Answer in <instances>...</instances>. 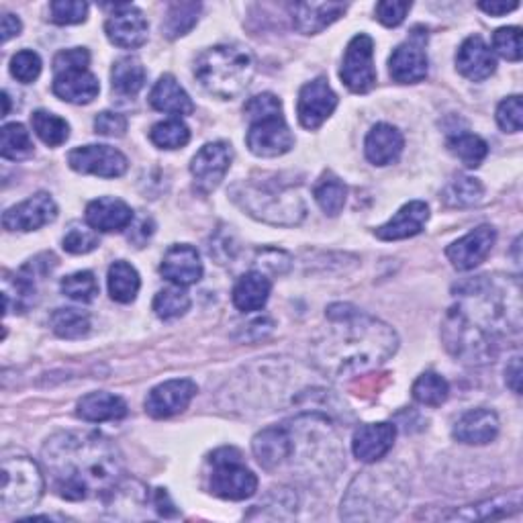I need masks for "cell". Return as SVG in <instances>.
Listing matches in <instances>:
<instances>
[{
	"label": "cell",
	"instance_id": "6da1fadb",
	"mask_svg": "<svg viewBox=\"0 0 523 523\" xmlns=\"http://www.w3.org/2000/svg\"><path fill=\"white\" fill-rule=\"evenodd\" d=\"M521 327L519 287L479 276L460 289L458 303L448 311L442 336L448 350L468 364L495 358L499 338Z\"/></svg>",
	"mask_w": 523,
	"mask_h": 523
},
{
	"label": "cell",
	"instance_id": "7a4b0ae2",
	"mask_svg": "<svg viewBox=\"0 0 523 523\" xmlns=\"http://www.w3.org/2000/svg\"><path fill=\"white\" fill-rule=\"evenodd\" d=\"M41 460L54 489L68 501L113 493L123 472L119 450L97 432H60L45 442Z\"/></svg>",
	"mask_w": 523,
	"mask_h": 523
},
{
	"label": "cell",
	"instance_id": "3957f363",
	"mask_svg": "<svg viewBox=\"0 0 523 523\" xmlns=\"http://www.w3.org/2000/svg\"><path fill=\"white\" fill-rule=\"evenodd\" d=\"M399 348L395 329L352 305L327 309V331L317 342L315 360L331 376H348L378 368Z\"/></svg>",
	"mask_w": 523,
	"mask_h": 523
},
{
	"label": "cell",
	"instance_id": "277c9868",
	"mask_svg": "<svg viewBox=\"0 0 523 523\" xmlns=\"http://www.w3.org/2000/svg\"><path fill=\"white\" fill-rule=\"evenodd\" d=\"M256 74V58L244 45H215L203 52L195 64L201 86L217 99H235Z\"/></svg>",
	"mask_w": 523,
	"mask_h": 523
},
{
	"label": "cell",
	"instance_id": "5b68a950",
	"mask_svg": "<svg viewBox=\"0 0 523 523\" xmlns=\"http://www.w3.org/2000/svg\"><path fill=\"white\" fill-rule=\"evenodd\" d=\"M246 117L250 119L248 148L260 158H278L289 154L295 146V135L282 117V103L270 92L258 94L246 103Z\"/></svg>",
	"mask_w": 523,
	"mask_h": 523
},
{
	"label": "cell",
	"instance_id": "8992f818",
	"mask_svg": "<svg viewBox=\"0 0 523 523\" xmlns=\"http://www.w3.org/2000/svg\"><path fill=\"white\" fill-rule=\"evenodd\" d=\"M405 491L397 487L389 472H362V477L354 481L348 491L346 501L342 503V517L346 519H364L366 509L372 511V519H383L380 509L387 511V517H395L401 511Z\"/></svg>",
	"mask_w": 523,
	"mask_h": 523
},
{
	"label": "cell",
	"instance_id": "52a82bcc",
	"mask_svg": "<svg viewBox=\"0 0 523 523\" xmlns=\"http://www.w3.org/2000/svg\"><path fill=\"white\" fill-rule=\"evenodd\" d=\"M233 199L252 217L272 225H297L305 217L303 199L289 188L242 184L233 188Z\"/></svg>",
	"mask_w": 523,
	"mask_h": 523
},
{
	"label": "cell",
	"instance_id": "ba28073f",
	"mask_svg": "<svg viewBox=\"0 0 523 523\" xmlns=\"http://www.w3.org/2000/svg\"><path fill=\"white\" fill-rule=\"evenodd\" d=\"M43 474L35 460L19 452H5L0 466V503L7 513L33 509L43 495Z\"/></svg>",
	"mask_w": 523,
	"mask_h": 523
},
{
	"label": "cell",
	"instance_id": "9c48e42d",
	"mask_svg": "<svg viewBox=\"0 0 523 523\" xmlns=\"http://www.w3.org/2000/svg\"><path fill=\"white\" fill-rule=\"evenodd\" d=\"M211 493L227 501H244L256 495L258 477L242 464V454L235 448H221L211 456Z\"/></svg>",
	"mask_w": 523,
	"mask_h": 523
},
{
	"label": "cell",
	"instance_id": "30bf717a",
	"mask_svg": "<svg viewBox=\"0 0 523 523\" xmlns=\"http://www.w3.org/2000/svg\"><path fill=\"white\" fill-rule=\"evenodd\" d=\"M342 82L356 94H366L376 84L374 41L366 33L356 35L350 43L342 64Z\"/></svg>",
	"mask_w": 523,
	"mask_h": 523
},
{
	"label": "cell",
	"instance_id": "8fae6325",
	"mask_svg": "<svg viewBox=\"0 0 523 523\" xmlns=\"http://www.w3.org/2000/svg\"><path fill=\"white\" fill-rule=\"evenodd\" d=\"M233 152L223 141H215V144H207L199 150V154L193 158L190 164V172L195 178V188L201 195H209L223 182L225 174L231 168Z\"/></svg>",
	"mask_w": 523,
	"mask_h": 523
},
{
	"label": "cell",
	"instance_id": "7c38bea8",
	"mask_svg": "<svg viewBox=\"0 0 523 523\" xmlns=\"http://www.w3.org/2000/svg\"><path fill=\"white\" fill-rule=\"evenodd\" d=\"M338 107V94L331 90L325 78L307 82L299 92L297 115L305 129H319Z\"/></svg>",
	"mask_w": 523,
	"mask_h": 523
},
{
	"label": "cell",
	"instance_id": "4fadbf2b",
	"mask_svg": "<svg viewBox=\"0 0 523 523\" xmlns=\"http://www.w3.org/2000/svg\"><path fill=\"white\" fill-rule=\"evenodd\" d=\"M68 164L80 174L119 178L127 172V158L111 146H84L68 154Z\"/></svg>",
	"mask_w": 523,
	"mask_h": 523
},
{
	"label": "cell",
	"instance_id": "5bb4252c",
	"mask_svg": "<svg viewBox=\"0 0 523 523\" xmlns=\"http://www.w3.org/2000/svg\"><path fill=\"white\" fill-rule=\"evenodd\" d=\"M199 389L188 378L166 380V383L154 387L146 399V411L154 419H168L176 413H182L190 401L197 397Z\"/></svg>",
	"mask_w": 523,
	"mask_h": 523
},
{
	"label": "cell",
	"instance_id": "9a60e30c",
	"mask_svg": "<svg viewBox=\"0 0 523 523\" xmlns=\"http://www.w3.org/2000/svg\"><path fill=\"white\" fill-rule=\"evenodd\" d=\"M497 240V233L491 225H481L477 229H472L470 233H466L464 237H460L458 242H454L448 250L446 256L452 262V266L456 270H472L477 268L479 264H483L487 260V256L491 254L493 246Z\"/></svg>",
	"mask_w": 523,
	"mask_h": 523
},
{
	"label": "cell",
	"instance_id": "2e32d148",
	"mask_svg": "<svg viewBox=\"0 0 523 523\" xmlns=\"http://www.w3.org/2000/svg\"><path fill=\"white\" fill-rule=\"evenodd\" d=\"M58 217V205L47 193H37L27 201L11 207L3 215V225L9 231H35Z\"/></svg>",
	"mask_w": 523,
	"mask_h": 523
},
{
	"label": "cell",
	"instance_id": "e0dca14e",
	"mask_svg": "<svg viewBox=\"0 0 523 523\" xmlns=\"http://www.w3.org/2000/svg\"><path fill=\"white\" fill-rule=\"evenodd\" d=\"M105 31L113 45L125 47V50H135L148 41V21L144 13L131 5L115 7V13L107 19Z\"/></svg>",
	"mask_w": 523,
	"mask_h": 523
},
{
	"label": "cell",
	"instance_id": "ac0fdd59",
	"mask_svg": "<svg viewBox=\"0 0 523 523\" xmlns=\"http://www.w3.org/2000/svg\"><path fill=\"white\" fill-rule=\"evenodd\" d=\"M397 427L393 423H368L356 430L352 438V452L360 462L372 464L383 460L395 444Z\"/></svg>",
	"mask_w": 523,
	"mask_h": 523
},
{
	"label": "cell",
	"instance_id": "d6986e66",
	"mask_svg": "<svg viewBox=\"0 0 523 523\" xmlns=\"http://www.w3.org/2000/svg\"><path fill=\"white\" fill-rule=\"evenodd\" d=\"M252 450L262 468L274 470L295 454V438L287 427H266L254 438Z\"/></svg>",
	"mask_w": 523,
	"mask_h": 523
},
{
	"label": "cell",
	"instance_id": "ffe728a7",
	"mask_svg": "<svg viewBox=\"0 0 523 523\" xmlns=\"http://www.w3.org/2000/svg\"><path fill=\"white\" fill-rule=\"evenodd\" d=\"M56 97L72 105H88L99 97V78L84 68L56 72L54 76Z\"/></svg>",
	"mask_w": 523,
	"mask_h": 523
},
{
	"label": "cell",
	"instance_id": "44dd1931",
	"mask_svg": "<svg viewBox=\"0 0 523 523\" xmlns=\"http://www.w3.org/2000/svg\"><path fill=\"white\" fill-rule=\"evenodd\" d=\"M160 272L164 274V278L178 284V287H188V284H195L201 280L203 262L197 248L180 244V246H172L166 252Z\"/></svg>",
	"mask_w": 523,
	"mask_h": 523
},
{
	"label": "cell",
	"instance_id": "7402d4cb",
	"mask_svg": "<svg viewBox=\"0 0 523 523\" xmlns=\"http://www.w3.org/2000/svg\"><path fill=\"white\" fill-rule=\"evenodd\" d=\"M456 68L462 76H466L472 82L487 80L495 68V56L489 50V45L483 41V37L472 35L468 37L456 54Z\"/></svg>",
	"mask_w": 523,
	"mask_h": 523
},
{
	"label": "cell",
	"instance_id": "603a6c76",
	"mask_svg": "<svg viewBox=\"0 0 523 523\" xmlns=\"http://www.w3.org/2000/svg\"><path fill=\"white\" fill-rule=\"evenodd\" d=\"M427 219H430V207L423 201H411L405 207H401L391 221L376 227L374 235L383 242L407 240V237H413L423 231Z\"/></svg>",
	"mask_w": 523,
	"mask_h": 523
},
{
	"label": "cell",
	"instance_id": "cb8c5ba5",
	"mask_svg": "<svg viewBox=\"0 0 523 523\" xmlns=\"http://www.w3.org/2000/svg\"><path fill=\"white\" fill-rule=\"evenodd\" d=\"M389 72L399 84H415L427 76V56L423 43L413 35L411 41L401 43L389 60Z\"/></svg>",
	"mask_w": 523,
	"mask_h": 523
},
{
	"label": "cell",
	"instance_id": "d4e9b609",
	"mask_svg": "<svg viewBox=\"0 0 523 523\" xmlns=\"http://www.w3.org/2000/svg\"><path fill=\"white\" fill-rule=\"evenodd\" d=\"M499 434V417L491 409H472L454 425V438L468 446H485Z\"/></svg>",
	"mask_w": 523,
	"mask_h": 523
},
{
	"label": "cell",
	"instance_id": "484cf974",
	"mask_svg": "<svg viewBox=\"0 0 523 523\" xmlns=\"http://www.w3.org/2000/svg\"><path fill=\"white\" fill-rule=\"evenodd\" d=\"M405 148V139L403 133L389 125V123H378L374 125L364 141V152L366 158L374 166H389L399 160L401 152Z\"/></svg>",
	"mask_w": 523,
	"mask_h": 523
},
{
	"label": "cell",
	"instance_id": "4316f807",
	"mask_svg": "<svg viewBox=\"0 0 523 523\" xmlns=\"http://www.w3.org/2000/svg\"><path fill=\"white\" fill-rule=\"evenodd\" d=\"M133 217V209L125 201L113 197H101L86 207V223L105 233L127 229L133 223Z\"/></svg>",
	"mask_w": 523,
	"mask_h": 523
},
{
	"label": "cell",
	"instance_id": "83f0119b",
	"mask_svg": "<svg viewBox=\"0 0 523 523\" xmlns=\"http://www.w3.org/2000/svg\"><path fill=\"white\" fill-rule=\"evenodd\" d=\"M346 11H348V5H344V3H297V5H291L293 23L305 35L321 33L331 23H336Z\"/></svg>",
	"mask_w": 523,
	"mask_h": 523
},
{
	"label": "cell",
	"instance_id": "f1b7e54d",
	"mask_svg": "<svg viewBox=\"0 0 523 523\" xmlns=\"http://www.w3.org/2000/svg\"><path fill=\"white\" fill-rule=\"evenodd\" d=\"M37 287H35V268L31 264L23 266L19 272H5L3 276V299H5V315L17 311L25 313L35 303Z\"/></svg>",
	"mask_w": 523,
	"mask_h": 523
},
{
	"label": "cell",
	"instance_id": "f546056e",
	"mask_svg": "<svg viewBox=\"0 0 523 523\" xmlns=\"http://www.w3.org/2000/svg\"><path fill=\"white\" fill-rule=\"evenodd\" d=\"M150 105L156 111L168 115H190L195 111L193 99L188 97V92L170 74H164L152 88Z\"/></svg>",
	"mask_w": 523,
	"mask_h": 523
},
{
	"label": "cell",
	"instance_id": "4dcf8cb0",
	"mask_svg": "<svg viewBox=\"0 0 523 523\" xmlns=\"http://www.w3.org/2000/svg\"><path fill=\"white\" fill-rule=\"evenodd\" d=\"M270 291H272V282L266 274L248 272L237 280V284L233 287V305L244 313L260 311L268 303Z\"/></svg>",
	"mask_w": 523,
	"mask_h": 523
},
{
	"label": "cell",
	"instance_id": "1f68e13d",
	"mask_svg": "<svg viewBox=\"0 0 523 523\" xmlns=\"http://www.w3.org/2000/svg\"><path fill=\"white\" fill-rule=\"evenodd\" d=\"M78 415L90 423L117 421L127 415V403L111 393H90L78 401Z\"/></svg>",
	"mask_w": 523,
	"mask_h": 523
},
{
	"label": "cell",
	"instance_id": "d6a6232c",
	"mask_svg": "<svg viewBox=\"0 0 523 523\" xmlns=\"http://www.w3.org/2000/svg\"><path fill=\"white\" fill-rule=\"evenodd\" d=\"M519 505H521V495L515 489L513 495H503V497H495V499L483 501L479 505L464 507V509L456 511L454 515H448V519H462V521L501 519V517H507V515L519 511Z\"/></svg>",
	"mask_w": 523,
	"mask_h": 523
},
{
	"label": "cell",
	"instance_id": "836d02e7",
	"mask_svg": "<svg viewBox=\"0 0 523 523\" xmlns=\"http://www.w3.org/2000/svg\"><path fill=\"white\" fill-rule=\"evenodd\" d=\"M111 82L119 97H135L146 86V68L137 58H121L113 66Z\"/></svg>",
	"mask_w": 523,
	"mask_h": 523
},
{
	"label": "cell",
	"instance_id": "e575fe53",
	"mask_svg": "<svg viewBox=\"0 0 523 523\" xmlns=\"http://www.w3.org/2000/svg\"><path fill=\"white\" fill-rule=\"evenodd\" d=\"M313 197L325 215L336 217L346 205L348 188L336 174L325 172L313 188Z\"/></svg>",
	"mask_w": 523,
	"mask_h": 523
},
{
	"label": "cell",
	"instance_id": "d590c367",
	"mask_svg": "<svg viewBox=\"0 0 523 523\" xmlns=\"http://www.w3.org/2000/svg\"><path fill=\"white\" fill-rule=\"evenodd\" d=\"M141 287V280L137 270L119 260L109 268V295L117 303H131L135 301Z\"/></svg>",
	"mask_w": 523,
	"mask_h": 523
},
{
	"label": "cell",
	"instance_id": "8d00e7d4",
	"mask_svg": "<svg viewBox=\"0 0 523 523\" xmlns=\"http://www.w3.org/2000/svg\"><path fill=\"white\" fill-rule=\"evenodd\" d=\"M31 125H33V131L37 133V137L50 148H58V146L66 144L70 137V125L66 123V119H62L50 111H43V109L35 111L31 117Z\"/></svg>",
	"mask_w": 523,
	"mask_h": 523
},
{
	"label": "cell",
	"instance_id": "74e56055",
	"mask_svg": "<svg viewBox=\"0 0 523 523\" xmlns=\"http://www.w3.org/2000/svg\"><path fill=\"white\" fill-rule=\"evenodd\" d=\"M448 150L468 168H479L489 154L487 141L472 133H458V135L450 137Z\"/></svg>",
	"mask_w": 523,
	"mask_h": 523
},
{
	"label": "cell",
	"instance_id": "f35d334b",
	"mask_svg": "<svg viewBox=\"0 0 523 523\" xmlns=\"http://www.w3.org/2000/svg\"><path fill=\"white\" fill-rule=\"evenodd\" d=\"M201 5L199 3H174L168 7L166 19L162 23V33L168 39H178L193 29L199 21Z\"/></svg>",
	"mask_w": 523,
	"mask_h": 523
},
{
	"label": "cell",
	"instance_id": "ab89813d",
	"mask_svg": "<svg viewBox=\"0 0 523 523\" xmlns=\"http://www.w3.org/2000/svg\"><path fill=\"white\" fill-rule=\"evenodd\" d=\"M450 395L448 380L436 372H423L413 385V399L427 407H440Z\"/></svg>",
	"mask_w": 523,
	"mask_h": 523
},
{
	"label": "cell",
	"instance_id": "60d3db41",
	"mask_svg": "<svg viewBox=\"0 0 523 523\" xmlns=\"http://www.w3.org/2000/svg\"><path fill=\"white\" fill-rule=\"evenodd\" d=\"M483 193V184L477 178L458 176L446 186L442 199L448 207H472L481 203Z\"/></svg>",
	"mask_w": 523,
	"mask_h": 523
},
{
	"label": "cell",
	"instance_id": "b9f144b4",
	"mask_svg": "<svg viewBox=\"0 0 523 523\" xmlns=\"http://www.w3.org/2000/svg\"><path fill=\"white\" fill-rule=\"evenodd\" d=\"M52 329L64 340H80L90 331V315L80 309H58L52 315Z\"/></svg>",
	"mask_w": 523,
	"mask_h": 523
},
{
	"label": "cell",
	"instance_id": "7bdbcfd3",
	"mask_svg": "<svg viewBox=\"0 0 523 523\" xmlns=\"http://www.w3.org/2000/svg\"><path fill=\"white\" fill-rule=\"evenodd\" d=\"M33 141L29 131L21 123H7L3 127V144H0V154L5 160H25L33 154Z\"/></svg>",
	"mask_w": 523,
	"mask_h": 523
},
{
	"label": "cell",
	"instance_id": "ee69618b",
	"mask_svg": "<svg viewBox=\"0 0 523 523\" xmlns=\"http://www.w3.org/2000/svg\"><path fill=\"white\" fill-rule=\"evenodd\" d=\"M150 139L162 150H180L190 141V129L180 119H168L152 127Z\"/></svg>",
	"mask_w": 523,
	"mask_h": 523
},
{
	"label": "cell",
	"instance_id": "f6af8a7d",
	"mask_svg": "<svg viewBox=\"0 0 523 523\" xmlns=\"http://www.w3.org/2000/svg\"><path fill=\"white\" fill-rule=\"evenodd\" d=\"M190 309V297L184 287H168L160 291L154 299V311L160 319H176Z\"/></svg>",
	"mask_w": 523,
	"mask_h": 523
},
{
	"label": "cell",
	"instance_id": "bcb514c9",
	"mask_svg": "<svg viewBox=\"0 0 523 523\" xmlns=\"http://www.w3.org/2000/svg\"><path fill=\"white\" fill-rule=\"evenodd\" d=\"M62 293L78 303H90L99 295V282L92 272H74L62 280Z\"/></svg>",
	"mask_w": 523,
	"mask_h": 523
},
{
	"label": "cell",
	"instance_id": "7dc6e473",
	"mask_svg": "<svg viewBox=\"0 0 523 523\" xmlns=\"http://www.w3.org/2000/svg\"><path fill=\"white\" fill-rule=\"evenodd\" d=\"M493 47L495 52L509 60V62H519L521 60V29L519 27H503L495 33L493 37Z\"/></svg>",
	"mask_w": 523,
	"mask_h": 523
},
{
	"label": "cell",
	"instance_id": "c3c4849f",
	"mask_svg": "<svg viewBox=\"0 0 523 523\" xmlns=\"http://www.w3.org/2000/svg\"><path fill=\"white\" fill-rule=\"evenodd\" d=\"M497 123L505 133H519L521 123H523V105L519 94H513V97L501 101L497 107Z\"/></svg>",
	"mask_w": 523,
	"mask_h": 523
},
{
	"label": "cell",
	"instance_id": "681fc988",
	"mask_svg": "<svg viewBox=\"0 0 523 523\" xmlns=\"http://www.w3.org/2000/svg\"><path fill=\"white\" fill-rule=\"evenodd\" d=\"M11 74L23 84L37 80L41 74V58L31 50L17 52L11 60Z\"/></svg>",
	"mask_w": 523,
	"mask_h": 523
},
{
	"label": "cell",
	"instance_id": "f907efd6",
	"mask_svg": "<svg viewBox=\"0 0 523 523\" xmlns=\"http://www.w3.org/2000/svg\"><path fill=\"white\" fill-rule=\"evenodd\" d=\"M52 21L58 25H76L86 21L88 15V5L86 3H76V0H56L50 5Z\"/></svg>",
	"mask_w": 523,
	"mask_h": 523
},
{
	"label": "cell",
	"instance_id": "816d5d0a",
	"mask_svg": "<svg viewBox=\"0 0 523 523\" xmlns=\"http://www.w3.org/2000/svg\"><path fill=\"white\" fill-rule=\"evenodd\" d=\"M97 246H99V235L90 229L74 227L64 237V250L70 254H88Z\"/></svg>",
	"mask_w": 523,
	"mask_h": 523
},
{
	"label": "cell",
	"instance_id": "f5cc1de1",
	"mask_svg": "<svg viewBox=\"0 0 523 523\" xmlns=\"http://www.w3.org/2000/svg\"><path fill=\"white\" fill-rule=\"evenodd\" d=\"M411 11V3H397V0H383V3L376 5V19L387 25V27H397L405 21L407 13Z\"/></svg>",
	"mask_w": 523,
	"mask_h": 523
},
{
	"label": "cell",
	"instance_id": "db71d44e",
	"mask_svg": "<svg viewBox=\"0 0 523 523\" xmlns=\"http://www.w3.org/2000/svg\"><path fill=\"white\" fill-rule=\"evenodd\" d=\"M94 129L105 137H123L127 131V119L113 111H103L94 119Z\"/></svg>",
	"mask_w": 523,
	"mask_h": 523
},
{
	"label": "cell",
	"instance_id": "11a10c76",
	"mask_svg": "<svg viewBox=\"0 0 523 523\" xmlns=\"http://www.w3.org/2000/svg\"><path fill=\"white\" fill-rule=\"evenodd\" d=\"M88 64H90V54L84 50V47H72V50H64L54 58V74L64 70H76V68L88 70Z\"/></svg>",
	"mask_w": 523,
	"mask_h": 523
},
{
	"label": "cell",
	"instance_id": "9f6ffc18",
	"mask_svg": "<svg viewBox=\"0 0 523 523\" xmlns=\"http://www.w3.org/2000/svg\"><path fill=\"white\" fill-rule=\"evenodd\" d=\"M131 225H133V223H131ZM152 233H154V221L148 219V217H144V219L137 221V223L133 225V229H131V233H129V242H133L137 248H144L146 242L152 237Z\"/></svg>",
	"mask_w": 523,
	"mask_h": 523
},
{
	"label": "cell",
	"instance_id": "6f0895ef",
	"mask_svg": "<svg viewBox=\"0 0 523 523\" xmlns=\"http://www.w3.org/2000/svg\"><path fill=\"white\" fill-rule=\"evenodd\" d=\"M517 7H519L517 0H513V3H501V0H491V3H481L479 5V9L485 11L487 15H491V17H503V15L515 11Z\"/></svg>",
	"mask_w": 523,
	"mask_h": 523
},
{
	"label": "cell",
	"instance_id": "680465c9",
	"mask_svg": "<svg viewBox=\"0 0 523 523\" xmlns=\"http://www.w3.org/2000/svg\"><path fill=\"white\" fill-rule=\"evenodd\" d=\"M505 380H507V385L511 387L513 393H517V395L521 393V358L519 356H515L511 360V364L507 366Z\"/></svg>",
	"mask_w": 523,
	"mask_h": 523
},
{
	"label": "cell",
	"instance_id": "91938a15",
	"mask_svg": "<svg viewBox=\"0 0 523 523\" xmlns=\"http://www.w3.org/2000/svg\"><path fill=\"white\" fill-rule=\"evenodd\" d=\"M21 29H23V25H21L19 17H15L11 13L3 15V27H0V31H3V43H7L9 39L17 37L21 33Z\"/></svg>",
	"mask_w": 523,
	"mask_h": 523
},
{
	"label": "cell",
	"instance_id": "94428289",
	"mask_svg": "<svg viewBox=\"0 0 523 523\" xmlns=\"http://www.w3.org/2000/svg\"><path fill=\"white\" fill-rule=\"evenodd\" d=\"M154 505L158 507V511H160L164 517L176 515V509H174V505H172V501H170V497H168V493H166L164 489H156V493H154Z\"/></svg>",
	"mask_w": 523,
	"mask_h": 523
},
{
	"label": "cell",
	"instance_id": "6125c7cd",
	"mask_svg": "<svg viewBox=\"0 0 523 523\" xmlns=\"http://www.w3.org/2000/svg\"><path fill=\"white\" fill-rule=\"evenodd\" d=\"M3 103H5L3 117H7V115H9V111H11V97H9V92H3Z\"/></svg>",
	"mask_w": 523,
	"mask_h": 523
}]
</instances>
